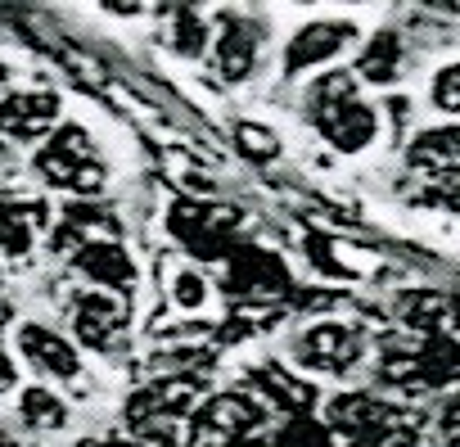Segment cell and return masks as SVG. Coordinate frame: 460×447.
<instances>
[{"label": "cell", "mask_w": 460, "mask_h": 447, "mask_svg": "<svg viewBox=\"0 0 460 447\" xmlns=\"http://www.w3.org/2000/svg\"><path fill=\"white\" fill-rule=\"evenodd\" d=\"M19 384V375H14V362L5 357V353H0V393H10Z\"/></svg>", "instance_id": "obj_20"}, {"label": "cell", "mask_w": 460, "mask_h": 447, "mask_svg": "<svg viewBox=\"0 0 460 447\" xmlns=\"http://www.w3.org/2000/svg\"><path fill=\"white\" fill-rule=\"evenodd\" d=\"M258 59H262V28L253 19H235L226 14L221 19V37H217V50H212V64H217V77L240 86L258 73Z\"/></svg>", "instance_id": "obj_6"}, {"label": "cell", "mask_w": 460, "mask_h": 447, "mask_svg": "<svg viewBox=\"0 0 460 447\" xmlns=\"http://www.w3.org/2000/svg\"><path fill=\"white\" fill-rule=\"evenodd\" d=\"M366 353V339L361 330L343 326V321H321V326H307L298 339H294V362L303 371H316V375H348Z\"/></svg>", "instance_id": "obj_3"}, {"label": "cell", "mask_w": 460, "mask_h": 447, "mask_svg": "<svg viewBox=\"0 0 460 447\" xmlns=\"http://www.w3.org/2000/svg\"><path fill=\"white\" fill-rule=\"evenodd\" d=\"M442 429H447V438H456V443H460V398L442 407Z\"/></svg>", "instance_id": "obj_19"}, {"label": "cell", "mask_w": 460, "mask_h": 447, "mask_svg": "<svg viewBox=\"0 0 460 447\" xmlns=\"http://www.w3.org/2000/svg\"><path fill=\"white\" fill-rule=\"evenodd\" d=\"M402 73H406V46H402V32L379 28V32L361 46L352 77H357V82H370V86H393Z\"/></svg>", "instance_id": "obj_10"}, {"label": "cell", "mask_w": 460, "mask_h": 447, "mask_svg": "<svg viewBox=\"0 0 460 447\" xmlns=\"http://www.w3.org/2000/svg\"><path fill=\"white\" fill-rule=\"evenodd\" d=\"M429 104L438 113H460V59L456 64H442L429 82Z\"/></svg>", "instance_id": "obj_17"}, {"label": "cell", "mask_w": 460, "mask_h": 447, "mask_svg": "<svg viewBox=\"0 0 460 447\" xmlns=\"http://www.w3.org/2000/svg\"><path fill=\"white\" fill-rule=\"evenodd\" d=\"M59 109L64 100L55 91H14L0 100V131L14 140H41L55 127Z\"/></svg>", "instance_id": "obj_8"}, {"label": "cell", "mask_w": 460, "mask_h": 447, "mask_svg": "<svg viewBox=\"0 0 460 447\" xmlns=\"http://www.w3.org/2000/svg\"><path fill=\"white\" fill-rule=\"evenodd\" d=\"M167 46L181 55V59H199L203 46H208V32L212 23L199 14V10H167Z\"/></svg>", "instance_id": "obj_15"}, {"label": "cell", "mask_w": 460, "mask_h": 447, "mask_svg": "<svg viewBox=\"0 0 460 447\" xmlns=\"http://www.w3.org/2000/svg\"><path fill=\"white\" fill-rule=\"evenodd\" d=\"M406 163L424 176H460V127H429L411 140Z\"/></svg>", "instance_id": "obj_11"}, {"label": "cell", "mask_w": 460, "mask_h": 447, "mask_svg": "<svg viewBox=\"0 0 460 447\" xmlns=\"http://www.w3.org/2000/svg\"><path fill=\"white\" fill-rule=\"evenodd\" d=\"M37 176L46 185L68 190V194H95L104 185V167L95 158V145H91L86 127H77V122L59 127L37 154Z\"/></svg>", "instance_id": "obj_2"}, {"label": "cell", "mask_w": 460, "mask_h": 447, "mask_svg": "<svg viewBox=\"0 0 460 447\" xmlns=\"http://www.w3.org/2000/svg\"><path fill=\"white\" fill-rule=\"evenodd\" d=\"M77 267L95 281V290H118V294H127L131 285H136V267L127 263V254L118 249V245H109V240H91L86 245V254L77 258Z\"/></svg>", "instance_id": "obj_12"}, {"label": "cell", "mask_w": 460, "mask_h": 447, "mask_svg": "<svg viewBox=\"0 0 460 447\" xmlns=\"http://www.w3.org/2000/svg\"><path fill=\"white\" fill-rule=\"evenodd\" d=\"M307 113H312L316 131L343 154H361L379 136V113H375V104L361 100V82L348 68H325L321 77H312Z\"/></svg>", "instance_id": "obj_1"}, {"label": "cell", "mask_w": 460, "mask_h": 447, "mask_svg": "<svg viewBox=\"0 0 460 447\" xmlns=\"http://www.w3.org/2000/svg\"><path fill=\"white\" fill-rule=\"evenodd\" d=\"M235 149L249 163H276L280 158V136L262 122H235Z\"/></svg>", "instance_id": "obj_16"}, {"label": "cell", "mask_w": 460, "mask_h": 447, "mask_svg": "<svg viewBox=\"0 0 460 447\" xmlns=\"http://www.w3.org/2000/svg\"><path fill=\"white\" fill-rule=\"evenodd\" d=\"M357 41V23L352 19H312L303 23L289 41H285V77H298V73H316L325 64H334L348 46Z\"/></svg>", "instance_id": "obj_5"}, {"label": "cell", "mask_w": 460, "mask_h": 447, "mask_svg": "<svg viewBox=\"0 0 460 447\" xmlns=\"http://www.w3.org/2000/svg\"><path fill=\"white\" fill-rule=\"evenodd\" d=\"M267 425V411L249 393H217L194 411V438L208 447H230L240 438H258Z\"/></svg>", "instance_id": "obj_4"}, {"label": "cell", "mask_w": 460, "mask_h": 447, "mask_svg": "<svg viewBox=\"0 0 460 447\" xmlns=\"http://www.w3.org/2000/svg\"><path fill=\"white\" fill-rule=\"evenodd\" d=\"M172 303H176L181 312H199V308L208 303V276L194 272V267H181V272L172 276Z\"/></svg>", "instance_id": "obj_18"}, {"label": "cell", "mask_w": 460, "mask_h": 447, "mask_svg": "<svg viewBox=\"0 0 460 447\" xmlns=\"http://www.w3.org/2000/svg\"><path fill=\"white\" fill-rule=\"evenodd\" d=\"M46 221L41 203H0V254L23 258L37 240V227Z\"/></svg>", "instance_id": "obj_13"}, {"label": "cell", "mask_w": 460, "mask_h": 447, "mask_svg": "<svg viewBox=\"0 0 460 447\" xmlns=\"http://www.w3.org/2000/svg\"><path fill=\"white\" fill-rule=\"evenodd\" d=\"M73 326H77V339L86 348H100L104 353L127 330V299L122 294H109V290H86L73 303Z\"/></svg>", "instance_id": "obj_7"}, {"label": "cell", "mask_w": 460, "mask_h": 447, "mask_svg": "<svg viewBox=\"0 0 460 447\" xmlns=\"http://www.w3.org/2000/svg\"><path fill=\"white\" fill-rule=\"evenodd\" d=\"M19 348H23V357H28L41 375H50V380H77V375H82V353L73 348V339H64V335L50 330V326H23V330H19Z\"/></svg>", "instance_id": "obj_9"}, {"label": "cell", "mask_w": 460, "mask_h": 447, "mask_svg": "<svg viewBox=\"0 0 460 447\" xmlns=\"http://www.w3.org/2000/svg\"><path fill=\"white\" fill-rule=\"evenodd\" d=\"M230 447H267V443H258V438H240V443H230Z\"/></svg>", "instance_id": "obj_21"}, {"label": "cell", "mask_w": 460, "mask_h": 447, "mask_svg": "<svg viewBox=\"0 0 460 447\" xmlns=\"http://www.w3.org/2000/svg\"><path fill=\"white\" fill-rule=\"evenodd\" d=\"M19 420L28 429H64L68 425V402L50 384H28L19 393Z\"/></svg>", "instance_id": "obj_14"}]
</instances>
